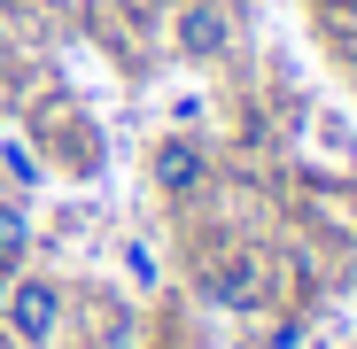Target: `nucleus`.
Instances as JSON below:
<instances>
[{
  "instance_id": "obj_1",
  "label": "nucleus",
  "mask_w": 357,
  "mask_h": 349,
  "mask_svg": "<svg viewBox=\"0 0 357 349\" xmlns=\"http://www.w3.org/2000/svg\"><path fill=\"white\" fill-rule=\"evenodd\" d=\"M0 326H8L16 341H31V349H47L54 334H63V287L39 279V272H16L8 295H0Z\"/></svg>"
},
{
  "instance_id": "obj_2",
  "label": "nucleus",
  "mask_w": 357,
  "mask_h": 349,
  "mask_svg": "<svg viewBox=\"0 0 357 349\" xmlns=\"http://www.w3.org/2000/svg\"><path fill=\"white\" fill-rule=\"evenodd\" d=\"M148 179H155V194H171V202H187V194H202L210 187V148L202 140H155V155H148Z\"/></svg>"
},
{
  "instance_id": "obj_3",
  "label": "nucleus",
  "mask_w": 357,
  "mask_h": 349,
  "mask_svg": "<svg viewBox=\"0 0 357 349\" xmlns=\"http://www.w3.org/2000/svg\"><path fill=\"white\" fill-rule=\"evenodd\" d=\"M202 303H218V311H257V303H264V264H257V256L210 264V272H202Z\"/></svg>"
},
{
  "instance_id": "obj_4",
  "label": "nucleus",
  "mask_w": 357,
  "mask_h": 349,
  "mask_svg": "<svg viewBox=\"0 0 357 349\" xmlns=\"http://www.w3.org/2000/svg\"><path fill=\"white\" fill-rule=\"evenodd\" d=\"M178 47L187 54H225L233 47V8L225 0H187L178 8Z\"/></svg>"
},
{
  "instance_id": "obj_5",
  "label": "nucleus",
  "mask_w": 357,
  "mask_h": 349,
  "mask_svg": "<svg viewBox=\"0 0 357 349\" xmlns=\"http://www.w3.org/2000/svg\"><path fill=\"white\" fill-rule=\"evenodd\" d=\"M24 249H31V210H24V194H8L0 202V272H16Z\"/></svg>"
},
{
  "instance_id": "obj_6",
  "label": "nucleus",
  "mask_w": 357,
  "mask_h": 349,
  "mask_svg": "<svg viewBox=\"0 0 357 349\" xmlns=\"http://www.w3.org/2000/svg\"><path fill=\"white\" fill-rule=\"evenodd\" d=\"M0 179H8V187H24V194H31V187H39V155H31L24 140H0Z\"/></svg>"
},
{
  "instance_id": "obj_7",
  "label": "nucleus",
  "mask_w": 357,
  "mask_h": 349,
  "mask_svg": "<svg viewBox=\"0 0 357 349\" xmlns=\"http://www.w3.org/2000/svg\"><path fill=\"white\" fill-rule=\"evenodd\" d=\"M125 264H132V279H140V287H155V256H148V249H140V241H132V249H125Z\"/></svg>"
},
{
  "instance_id": "obj_8",
  "label": "nucleus",
  "mask_w": 357,
  "mask_h": 349,
  "mask_svg": "<svg viewBox=\"0 0 357 349\" xmlns=\"http://www.w3.org/2000/svg\"><path fill=\"white\" fill-rule=\"evenodd\" d=\"M349 8H357V0H349Z\"/></svg>"
}]
</instances>
